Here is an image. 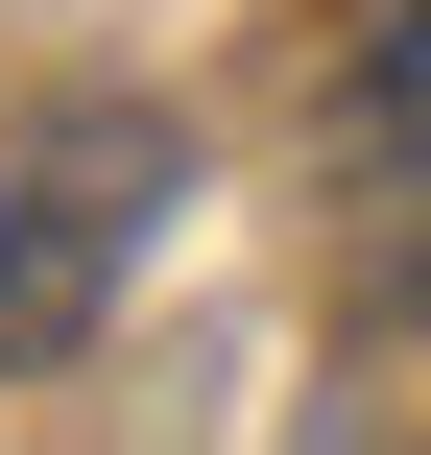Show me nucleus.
I'll return each instance as SVG.
<instances>
[{
	"instance_id": "f257e3e1",
	"label": "nucleus",
	"mask_w": 431,
	"mask_h": 455,
	"mask_svg": "<svg viewBox=\"0 0 431 455\" xmlns=\"http://www.w3.org/2000/svg\"><path fill=\"white\" fill-rule=\"evenodd\" d=\"M192 192V144L168 120H48V144H0V360H48V336H96V288L144 264V216Z\"/></svg>"
},
{
	"instance_id": "f03ea898",
	"label": "nucleus",
	"mask_w": 431,
	"mask_h": 455,
	"mask_svg": "<svg viewBox=\"0 0 431 455\" xmlns=\"http://www.w3.org/2000/svg\"><path fill=\"white\" fill-rule=\"evenodd\" d=\"M384 144H431V0H408V48H384Z\"/></svg>"
}]
</instances>
